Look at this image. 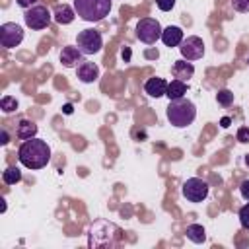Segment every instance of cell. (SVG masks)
<instances>
[{"mask_svg":"<svg viewBox=\"0 0 249 249\" xmlns=\"http://www.w3.org/2000/svg\"><path fill=\"white\" fill-rule=\"evenodd\" d=\"M18 160L27 169H43L51 161V146L37 136L23 140L18 150Z\"/></svg>","mask_w":249,"mask_h":249,"instance_id":"1","label":"cell"},{"mask_svg":"<svg viewBox=\"0 0 249 249\" xmlns=\"http://www.w3.org/2000/svg\"><path fill=\"white\" fill-rule=\"evenodd\" d=\"M165 117L167 121L177 126V128H185L189 124H193V121L196 119V107L191 99H171L167 109H165Z\"/></svg>","mask_w":249,"mask_h":249,"instance_id":"2","label":"cell"},{"mask_svg":"<svg viewBox=\"0 0 249 249\" xmlns=\"http://www.w3.org/2000/svg\"><path fill=\"white\" fill-rule=\"evenodd\" d=\"M111 0H74L76 16L84 21H101L111 12Z\"/></svg>","mask_w":249,"mask_h":249,"instance_id":"3","label":"cell"},{"mask_svg":"<svg viewBox=\"0 0 249 249\" xmlns=\"http://www.w3.org/2000/svg\"><path fill=\"white\" fill-rule=\"evenodd\" d=\"M51 19H53V14H51L49 8L43 6V4H35V6H31L29 10H25V14H23L25 25H27L29 29H35V31L49 27V25H51Z\"/></svg>","mask_w":249,"mask_h":249,"instance_id":"4","label":"cell"},{"mask_svg":"<svg viewBox=\"0 0 249 249\" xmlns=\"http://www.w3.org/2000/svg\"><path fill=\"white\" fill-rule=\"evenodd\" d=\"M161 25L158 19L154 18H142L136 23V37L144 43V45H154L158 39H161Z\"/></svg>","mask_w":249,"mask_h":249,"instance_id":"5","label":"cell"},{"mask_svg":"<svg viewBox=\"0 0 249 249\" xmlns=\"http://www.w3.org/2000/svg\"><path fill=\"white\" fill-rule=\"evenodd\" d=\"M208 191L210 185L200 177H189L181 187V193L189 202H202L208 196Z\"/></svg>","mask_w":249,"mask_h":249,"instance_id":"6","label":"cell"},{"mask_svg":"<svg viewBox=\"0 0 249 249\" xmlns=\"http://www.w3.org/2000/svg\"><path fill=\"white\" fill-rule=\"evenodd\" d=\"M76 45L84 54H95L103 47V37L97 29H82L76 37Z\"/></svg>","mask_w":249,"mask_h":249,"instance_id":"7","label":"cell"},{"mask_svg":"<svg viewBox=\"0 0 249 249\" xmlns=\"http://www.w3.org/2000/svg\"><path fill=\"white\" fill-rule=\"evenodd\" d=\"M23 41V27L16 21H6L0 25V43L4 49H14Z\"/></svg>","mask_w":249,"mask_h":249,"instance_id":"8","label":"cell"},{"mask_svg":"<svg viewBox=\"0 0 249 249\" xmlns=\"http://www.w3.org/2000/svg\"><path fill=\"white\" fill-rule=\"evenodd\" d=\"M179 51H181V56L185 60H189V62L198 60V58L204 56V41L200 37H196V35H189V37H185L181 41Z\"/></svg>","mask_w":249,"mask_h":249,"instance_id":"9","label":"cell"},{"mask_svg":"<svg viewBox=\"0 0 249 249\" xmlns=\"http://www.w3.org/2000/svg\"><path fill=\"white\" fill-rule=\"evenodd\" d=\"M58 58H60V64H62L64 68H78V64L84 62V53H82L78 47L66 45V47H62Z\"/></svg>","mask_w":249,"mask_h":249,"instance_id":"10","label":"cell"},{"mask_svg":"<svg viewBox=\"0 0 249 249\" xmlns=\"http://www.w3.org/2000/svg\"><path fill=\"white\" fill-rule=\"evenodd\" d=\"M76 76H78V80H80L82 84H93V82H97V78H99V66H97L95 62L84 60V62L78 64Z\"/></svg>","mask_w":249,"mask_h":249,"instance_id":"11","label":"cell"},{"mask_svg":"<svg viewBox=\"0 0 249 249\" xmlns=\"http://www.w3.org/2000/svg\"><path fill=\"white\" fill-rule=\"evenodd\" d=\"M74 18H76V10L72 6H68V4H56L54 10H53V19L56 23H60V25L72 23Z\"/></svg>","mask_w":249,"mask_h":249,"instance_id":"12","label":"cell"},{"mask_svg":"<svg viewBox=\"0 0 249 249\" xmlns=\"http://www.w3.org/2000/svg\"><path fill=\"white\" fill-rule=\"evenodd\" d=\"M183 39H185L183 37V29L179 25H167L161 31V43L165 47H179Z\"/></svg>","mask_w":249,"mask_h":249,"instance_id":"13","label":"cell"},{"mask_svg":"<svg viewBox=\"0 0 249 249\" xmlns=\"http://www.w3.org/2000/svg\"><path fill=\"white\" fill-rule=\"evenodd\" d=\"M171 74H173V78L187 82L189 78H193V74H195V66H193L189 60L181 58V60H175V62L171 64Z\"/></svg>","mask_w":249,"mask_h":249,"instance_id":"14","label":"cell"},{"mask_svg":"<svg viewBox=\"0 0 249 249\" xmlns=\"http://www.w3.org/2000/svg\"><path fill=\"white\" fill-rule=\"evenodd\" d=\"M144 91L150 95V97H161V95H165V91H167V82L163 80V78H158V76H154V78H148L146 80V84H144Z\"/></svg>","mask_w":249,"mask_h":249,"instance_id":"15","label":"cell"},{"mask_svg":"<svg viewBox=\"0 0 249 249\" xmlns=\"http://www.w3.org/2000/svg\"><path fill=\"white\" fill-rule=\"evenodd\" d=\"M37 130H39V126H37L33 121H29V119H21V121H18V124H16V136H18L19 140L35 138V136H37Z\"/></svg>","mask_w":249,"mask_h":249,"instance_id":"16","label":"cell"},{"mask_svg":"<svg viewBox=\"0 0 249 249\" xmlns=\"http://www.w3.org/2000/svg\"><path fill=\"white\" fill-rule=\"evenodd\" d=\"M185 93H187V84L183 82V80H171L169 84H167V91H165V95H167V99L171 101V99H181V97H185Z\"/></svg>","mask_w":249,"mask_h":249,"instance_id":"17","label":"cell"},{"mask_svg":"<svg viewBox=\"0 0 249 249\" xmlns=\"http://www.w3.org/2000/svg\"><path fill=\"white\" fill-rule=\"evenodd\" d=\"M185 233H187V239H191L193 243H204V239H206V231L200 224H189Z\"/></svg>","mask_w":249,"mask_h":249,"instance_id":"18","label":"cell"},{"mask_svg":"<svg viewBox=\"0 0 249 249\" xmlns=\"http://www.w3.org/2000/svg\"><path fill=\"white\" fill-rule=\"evenodd\" d=\"M2 181H4L6 185H16V183L21 181V171H19L18 167L10 165V167H6V171L2 173Z\"/></svg>","mask_w":249,"mask_h":249,"instance_id":"19","label":"cell"},{"mask_svg":"<svg viewBox=\"0 0 249 249\" xmlns=\"http://www.w3.org/2000/svg\"><path fill=\"white\" fill-rule=\"evenodd\" d=\"M0 109H2V113H6V115L18 111V99L12 97V95H4V97L0 99Z\"/></svg>","mask_w":249,"mask_h":249,"instance_id":"20","label":"cell"},{"mask_svg":"<svg viewBox=\"0 0 249 249\" xmlns=\"http://www.w3.org/2000/svg\"><path fill=\"white\" fill-rule=\"evenodd\" d=\"M216 101H218V105H222V107H230L231 103H233V91H230V89H220L218 93H216Z\"/></svg>","mask_w":249,"mask_h":249,"instance_id":"21","label":"cell"},{"mask_svg":"<svg viewBox=\"0 0 249 249\" xmlns=\"http://www.w3.org/2000/svg\"><path fill=\"white\" fill-rule=\"evenodd\" d=\"M237 216H239V224H241V228H245V230H249V200L239 208V212H237Z\"/></svg>","mask_w":249,"mask_h":249,"instance_id":"22","label":"cell"},{"mask_svg":"<svg viewBox=\"0 0 249 249\" xmlns=\"http://www.w3.org/2000/svg\"><path fill=\"white\" fill-rule=\"evenodd\" d=\"M231 8L239 14H247L249 12V0H231Z\"/></svg>","mask_w":249,"mask_h":249,"instance_id":"23","label":"cell"},{"mask_svg":"<svg viewBox=\"0 0 249 249\" xmlns=\"http://www.w3.org/2000/svg\"><path fill=\"white\" fill-rule=\"evenodd\" d=\"M235 138H237V142H241V144H249V126H239Z\"/></svg>","mask_w":249,"mask_h":249,"instance_id":"24","label":"cell"},{"mask_svg":"<svg viewBox=\"0 0 249 249\" xmlns=\"http://www.w3.org/2000/svg\"><path fill=\"white\" fill-rule=\"evenodd\" d=\"M175 2H177V0H156V6H158L161 12H169V10H173Z\"/></svg>","mask_w":249,"mask_h":249,"instance_id":"25","label":"cell"},{"mask_svg":"<svg viewBox=\"0 0 249 249\" xmlns=\"http://www.w3.org/2000/svg\"><path fill=\"white\" fill-rule=\"evenodd\" d=\"M239 195H241L245 200H249V179H245V181L239 185Z\"/></svg>","mask_w":249,"mask_h":249,"instance_id":"26","label":"cell"},{"mask_svg":"<svg viewBox=\"0 0 249 249\" xmlns=\"http://www.w3.org/2000/svg\"><path fill=\"white\" fill-rule=\"evenodd\" d=\"M39 0H16V4L19 6V8H23V10H29L31 6H35Z\"/></svg>","mask_w":249,"mask_h":249,"instance_id":"27","label":"cell"},{"mask_svg":"<svg viewBox=\"0 0 249 249\" xmlns=\"http://www.w3.org/2000/svg\"><path fill=\"white\" fill-rule=\"evenodd\" d=\"M8 142H10V134H8V130H6V128H2V130H0V144H2V146H6Z\"/></svg>","mask_w":249,"mask_h":249,"instance_id":"28","label":"cell"},{"mask_svg":"<svg viewBox=\"0 0 249 249\" xmlns=\"http://www.w3.org/2000/svg\"><path fill=\"white\" fill-rule=\"evenodd\" d=\"M146 56H148V58H158L160 53H158V51H146Z\"/></svg>","mask_w":249,"mask_h":249,"instance_id":"29","label":"cell"},{"mask_svg":"<svg viewBox=\"0 0 249 249\" xmlns=\"http://www.w3.org/2000/svg\"><path fill=\"white\" fill-rule=\"evenodd\" d=\"M230 123H231V121H230V117H224V119H222V126H224V128H228V126H230Z\"/></svg>","mask_w":249,"mask_h":249,"instance_id":"30","label":"cell"},{"mask_svg":"<svg viewBox=\"0 0 249 249\" xmlns=\"http://www.w3.org/2000/svg\"><path fill=\"white\" fill-rule=\"evenodd\" d=\"M64 113L70 115V113H72V105H64Z\"/></svg>","mask_w":249,"mask_h":249,"instance_id":"31","label":"cell"},{"mask_svg":"<svg viewBox=\"0 0 249 249\" xmlns=\"http://www.w3.org/2000/svg\"><path fill=\"white\" fill-rule=\"evenodd\" d=\"M123 56H126V60H128V56H130V51L126 49V51H123Z\"/></svg>","mask_w":249,"mask_h":249,"instance_id":"32","label":"cell"},{"mask_svg":"<svg viewBox=\"0 0 249 249\" xmlns=\"http://www.w3.org/2000/svg\"><path fill=\"white\" fill-rule=\"evenodd\" d=\"M243 161H245V165L249 167V154H245V158H243Z\"/></svg>","mask_w":249,"mask_h":249,"instance_id":"33","label":"cell"},{"mask_svg":"<svg viewBox=\"0 0 249 249\" xmlns=\"http://www.w3.org/2000/svg\"><path fill=\"white\" fill-rule=\"evenodd\" d=\"M247 62H249V60H247Z\"/></svg>","mask_w":249,"mask_h":249,"instance_id":"34","label":"cell"}]
</instances>
